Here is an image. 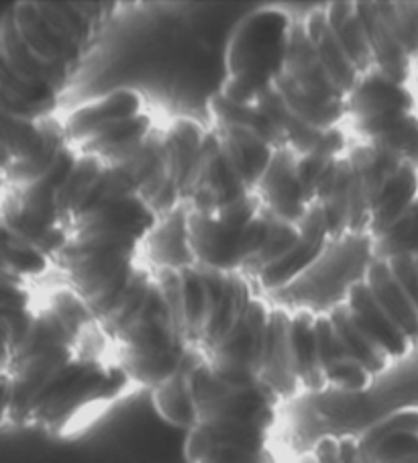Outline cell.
<instances>
[{"label": "cell", "instance_id": "cell-1", "mask_svg": "<svg viewBox=\"0 0 418 463\" xmlns=\"http://www.w3.org/2000/svg\"><path fill=\"white\" fill-rule=\"evenodd\" d=\"M9 378L11 425L52 437L74 433L133 388L107 335L70 286L39 302Z\"/></svg>", "mask_w": 418, "mask_h": 463}, {"label": "cell", "instance_id": "cell-2", "mask_svg": "<svg viewBox=\"0 0 418 463\" xmlns=\"http://www.w3.org/2000/svg\"><path fill=\"white\" fill-rule=\"evenodd\" d=\"M196 425L186 430V463H278L271 441L280 401L260 378L227 380L203 367L190 384Z\"/></svg>", "mask_w": 418, "mask_h": 463}, {"label": "cell", "instance_id": "cell-3", "mask_svg": "<svg viewBox=\"0 0 418 463\" xmlns=\"http://www.w3.org/2000/svg\"><path fill=\"white\" fill-rule=\"evenodd\" d=\"M119 3H42L23 0L9 9L27 52L43 68L74 82L99 45Z\"/></svg>", "mask_w": 418, "mask_h": 463}, {"label": "cell", "instance_id": "cell-4", "mask_svg": "<svg viewBox=\"0 0 418 463\" xmlns=\"http://www.w3.org/2000/svg\"><path fill=\"white\" fill-rule=\"evenodd\" d=\"M63 131L76 156L100 159L127 170L156 129L147 100L135 88H117L84 102L63 118Z\"/></svg>", "mask_w": 418, "mask_h": 463}, {"label": "cell", "instance_id": "cell-5", "mask_svg": "<svg viewBox=\"0 0 418 463\" xmlns=\"http://www.w3.org/2000/svg\"><path fill=\"white\" fill-rule=\"evenodd\" d=\"M294 23L292 14L278 6L252 11L237 23L224 50L223 97L253 105L271 90L284 74Z\"/></svg>", "mask_w": 418, "mask_h": 463}, {"label": "cell", "instance_id": "cell-6", "mask_svg": "<svg viewBox=\"0 0 418 463\" xmlns=\"http://www.w3.org/2000/svg\"><path fill=\"white\" fill-rule=\"evenodd\" d=\"M270 219L255 193L216 211L213 217L186 206V239L195 266L241 274L263 251Z\"/></svg>", "mask_w": 418, "mask_h": 463}, {"label": "cell", "instance_id": "cell-7", "mask_svg": "<svg viewBox=\"0 0 418 463\" xmlns=\"http://www.w3.org/2000/svg\"><path fill=\"white\" fill-rule=\"evenodd\" d=\"M76 157L74 149L68 147L42 180L23 188H0L3 225L52 260L68 239L55 209V193L68 178Z\"/></svg>", "mask_w": 418, "mask_h": 463}, {"label": "cell", "instance_id": "cell-8", "mask_svg": "<svg viewBox=\"0 0 418 463\" xmlns=\"http://www.w3.org/2000/svg\"><path fill=\"white\" fill-rule=\"evenodd\" d=\"M70 147L62 118L21 121L0 113V182L3 188L35 184Z\"/></svg>", "mask_w": 418, "mask_h": 463}, {"label": "cell", "instance_id": "cell-9", "mask_svg": "<svg viewBox=\"0 0 418 463\" xmlns=\"http://www.w3.org/2000/svg\"><path fill=\"white\" fill-rule=\"evenodd\" d=\"M416 99L408 84L372 68L357 78L345 99V121H349L361 141L380 137L402 118L416 113Z\"/></svg>", "mask_w": 418, "mask_h": 463}, {"label": "cell", "instance_id": "cell-10", "mask_svg": "<svg viewBox=\"0 0 418 463\" xmlns=\"http://www.w3.org/2000/svg\"><path fill=\"white\" fill-rule=\"evenodd\" d=\"M331 235H328V227L325 221L323 209L320 204L315 203L309 206L307 214L300 221V237L290 250L284 251L280 258L271 260L261 266L249 268L243 274L253 284L260 286L265 292H282L286 288L304 276V271H309L315 263L323 258L327 247L331 245Z\"/></svg>", "mask_w": 418, "mask_h": 463}, {"label": "cell", "instance_id": "cell-11", "mask_svg": "<svg viewBox=\"0 0 418 463\" xmlns=\"http://www.w3.org/2000/svg\"><path fill=\"white\" fill-rule=\"evenodd\" d=\"M255 194L260 196L263 211L270 217L290 222V225H300L312 203L296 174V151L290 147L273 151L270 164L257 184Z\"/></svg>", "mask_w": 418, "mask_h": 463}, {"label": "cell", "instance_id": "cell-12", "mask_svg": "<svg viewBox=\"0 0 418 463\" xmlns=\"http://www.w3.org/2000/svg\"><path fill=\"white\" fill-rule=\"evenodd\" d=\"M343 302L349 310L353 325H356L374 345L385 351V354L392 357L394 364L404 359L410 351L416 347L414 343L398 329L396 323L385 315L380 302H377L374 298V294L369 292L364 278H359V280L347 286V290L343 294Z\"/></svg>", "mask_w": 418, "mask_h": 463}, {"label": "cell", "instance_id": "cell-13", "mask_svg": "<svg viewBox=\"0 0 418 463\" xmlns=\"http://www.w3.org/2000/svg\"><path fill=\"white\" fill-rule=\"evenodd\" d=\"M166 131V178L172 188L178 193L184 204L190 188L192 174L198 164L200 151H203L208 129L198 123L196 118L178 117L170 125L164 127Z\"/></svg>", "mask_w": 418, "mask_h": 463}, {"label": "cell", "instance_id": "cell-14", "mask_svg": "<svg viewBox=\"0 0 418 463\" xmlns=\"http://www.w3.org/2000/svg\"><path fill=\"white\" fill-rule=\"evenodd\" d=\"M357 13L366 25L369 47H372L374 55V68L400 84H408V80L413 78L414 63L410 61L404 50L396 42V37L392 35V31L385 25L380 11H377V5L357 3Z\"/></svg>", "mask_w": 418, "mask_h": 463}, {"label": "cell", "instance_id": "cell-15", "mask_svg": "<svg viewBox=\"0 0 418 463\" xmlns=\"http://www.w3.org/2000/svg\"><path fill=\"white\" fill-rule=\"evenodd\" d=\"M60 105V97L23 82L0 60V113L37 123L47 117H55Z\"/></svg>", "mask_w": 418, "mask_h": 463}, {"label": "cell", "instance_id": "cell-16", "mask_svg": "<svg viewBox=\"0 0 418 463\" xmlns=\"http://www.w3.org/2000/svg\"><path fill=\"white\" fill-rule=\"evenodd\" d=\"M364 280L367 284L369 292L374 298L380 302V307L385 310L398 329L406 335V337L418 345V310L413 302L408 300L404 290L400 284L394 280L390 274V268L385 261L372 260L367 263L364 271Z\"/></svg>", "mask_w": 418, "mask_h": 463}, {"label": "cell", "instance_id": "cell-17", "mask_svg": "<svg viewBox=\"0 0 418 463\" xmlns=\"http://www.w3.org/2000/svg\"><path fill=\"white\" fill-rule=\"evenodd\" d=\"M143 250L147 251L157 269L195 268L186 239V204L159 219L156 229L143 241Z\"/></svg>", "mask_w": 418, "mask_h": 463}, {"label": "cell", "instance_id": "cell-18", "mask_svg": "<svg viewBox=\"0 0 418 463\" xmlns=\"http://www.w3.org/2000/svg\"><path fill=\"white\" fill-rule=\"evenodd\" d=\"M418 198V170L410 165H402L400 170L392 175L377 198L372 217H369L367 237L374 239L384 233L392 222H396L402 214L408 211V206Z\"/></svg>", "mask_w": 418, "mask_h": 463}, {"label": "cell", "instance_id": "cell-19", "mask_svg": "<svg viewBox=\"0 0 418 463\" xmlns=\"http://www.w3.org/2000/svg\"><path fill=\"white\" fill-rule=\"evenodd\" d=\"M53 269V260L13 235L0 221V274L33 284Z\"/></svg>", "mask_w": 418, "mask_h": 463}, {"label": "cell", "instance_id": "cell-20", "mask_svg": "<svg viewBox=\"0 0 418 463\" xmlns=\"http://www.w3.org/2000/svg\"><path fill=\"white\" fill-rule=\"evenodd\" d=\"M151 402L159 417L172 427L190 430L196 425V411L188 386V355L170 380L151 390Z\"/></svg>", "mask_w": 418, "mask_h": 463}, {"label": "cell", "instance_id": "cell-21", "mask_svg": "<svg viewBox=\"0 0 418 463\" xmlns=\"http://www.w3.org/2000/svg\"><path fill=\"white\" fill-rule=\"evenodd\" d=\"M372 260H418V198L408 211L374 239H369Z\"/></svg>", "mask_w": 418, "mask_h": 463}, {"label": "cell", "instance_id": "cell-22", "mask_svg": "<svg viewBox=\"0 0 418 463\" xmlns=\"http://www.w3.org/2000/svg\"><path fill=\"white\" fill-rule=\"evenodd\" d=\"M39 300L33 284L13 280L0 274V323L27 329L33 323Z\"/></svg>", "mask_w": 418, "mask_h": 463}, {"label": "cell", "instance_id": "cell-23", "mask_svg": "<svg viewBox=\"0 0 418 463\" xmlns=\"http://www.w3.org/2000/svg\"><path fill=\"white\" fill-rule=\"evenodd\" d=\"M380 143L390 154L396 156L402 164L418 170V115L413 113L392 125L380 137L369 139Z\"/></svg>", "mask_w": 418, "mask_h": 463}, {"label": "cell", "instance_id": "cell-24", "mask_svg": "<svg viewBox=\"0 0 418 463\" xmlns=\"http://www.w3.org/2000/svg\"><path fill=\"white\" fill-rule=\"evenodd\" d=\"M11 425V378L0 373V429Z\"/></svg>", "mask_w": 418, "mask_h": 463}, {"label": "cell", "instance_id": "cell-25", "mask_svg": "<svg viewBox=\"0 0 418 463\" xmlns=\"http://www.w3.org/2000/svg\"><path fill=\"white\" fill-rule=\"evenodd\" d=\"M0 188H3V182H0Z\"/></svg>", "mask_w": 418, "mask_h": 463}]
</instances>
